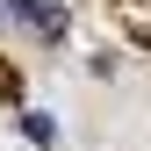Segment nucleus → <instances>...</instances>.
<instances>
[{
	"instance_id": "obj_1",
	"label": "nucleus",
	"mask_w": 151,
	"mask_h": 151,
	"mask_svg": "<svg viewBox=\"0 0 151 151\" xmlns=\"http://www.w3.org/2000/svg\"><path fill=\"white\" fill-rule=\"evenodd\" d=\"M7 14H22L36 36H65V7H50V0H7Z\"/></svg>"
},
{
	"instance_id": "obj_2",
	"label": "nucleus",
	"mask_w": 151,
	"mask_h": 151,
	"mask_svg": "<svg viewBox=\"0 0 151 151\" xmlns=\"http://www.w3.org/2000/svg\"><path fill=\"white\" fill-rule=\"evenodd\" d=\"M0 14H7V0H0Z\"/></svg>"
}]
</instances>
